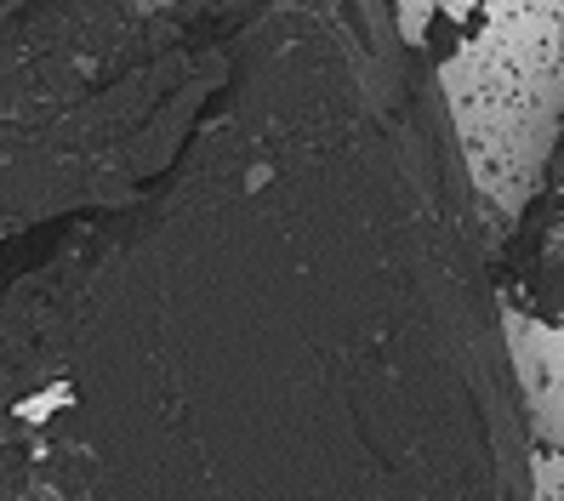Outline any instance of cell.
<instances>
[{"label": "cell", "instance_id": "7a4b0ae2", "mask_svg": "<svg viewBox=\"0 0 564 501\" xmlns=\"http://www.w3.org/2000/svg\"><path fill=\"white\" fill-rule=\"evenodd\" d=\"M235 0H18L0 18V240L165 172L228 63Z\"/></svg>", "mask_w": 564, "mask_h": 501}, {"label": "cell", "instance_id": "6da1fadb", "mask_svg": "<svg viewBox=\"0 0 564 501\" xmlns=\"http://www.w3.org/2000/svg\"><path fill=\"white\" fill-rule=\"evenodd\" d=\"M0 501H536L479 194L400 0H235L165 172L0 240Z\"/></svg>", "mask_w": 564, "mask_h": 501}, {"label": "cell", "instance_id": "3957f363", "mask_svg": "<svg viewBox=\"0 0 564 501\" xmlns=\"http://www.w3.org/2000/svg\"><path fill=\"white\" fill-rule=\"evenodd\" d=\"M558 149L547 154V183L542 194L524 206L513 233L490 251V274L502 308L519 303L530 319L558 325Z\"/></svg>", "mask_w": 564, "mask_h": 501}]
</instances>
